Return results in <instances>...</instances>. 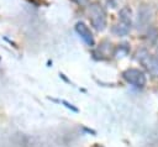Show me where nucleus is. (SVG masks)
<instances>
[{
  "instance_id": "nucleus-3",
  "label": "nucleus",
  "mask_w": 158,
  "mask_h": 147,
  "mask_svg": "<svg viewBox=\"0 0 158 147\" xmlns=\"http://www.w3.org/2000/svg\"><path fill=\"white\" fill-rule=\"evenodd\" d=\"M137 61L153 77H158V57L148 53L146 49H141L137 52Z\"/></svg>"
},
{
  "instance_id": "nucleus-5",
  "label": "nucleus",
  "mask_w": 158,
  "mask_h": 147,
  "mask_svg": "<svg viewBox=\"0 0 158 147\" xmlns=\"http://www.w3.org/2000/svg\"><path fill=\"white\" fill-rule=\"evenodd\" d=\"M75 31L80 36V38L88 44V46H94V37L90 31V28L84 23V22H77L75 25Z\"/></svg>"
},
{
  "instance_id": "nucleus-7",
  "label": "nucleus",
  "mask_w": 158,
  "mask_h": 147,
  "mask_svg": "<svg viewBox=\"0 0 158 147\" xmlns=\"http://www.w3.org/2000/svg\"><path fill=\"white\" fill-rule=\"evenodd\" d=\"M148 36H151V40H148L151 43H154L156 41H157V36H158V32H157V30L156 28H151L149 30V32H148Z\"/></svg>"
},
{
  "instance_id": "nucleus-6",
  "label": "nucleus",
  "mask_w": 158,
  "mask_h": 147,
  "mask_svg": "<svg viewBox=\"0 0 158 147\" xmlns=\"http://www.w3.org/2000/svg\"><path fill=\"white\" fill-rule=\"evenodd\" d=\"M149 19H151V12L148 11V9L142 7L141 10H138V27H139V25L147 23V21Z\"/></svg>"
},
{
  "instance_id": "nucleus-4",
  "label": "nucleus",
  "mask_w": 158,
  "mask_h": 147,
  "mask_svg": "<svg viewBox=\"0 0 158 147\" xmlns=\"http://www.w3.org/2000/svg\"><path fill=\"white\" fill-rule=\"evenodd\" d=\"M123 79L130 83L131 85L136 86V88H143L146 85V75L142 70L137 69V68H128L122 73Z\"/></svg>"
},
{
  "instance_id": "nucleus-2",
  "label": "nucleus",
  "mask_w": 158,
  "mask_h": 147,
  "mask_svg": "<svg viewBox=\"0 0 158 147\" xmlns=\"http://www.w3.org/2000/svg\"><path fill=\"white\" fill-rule=\"evenodd\" d=\"M132 12L131 9H128L127 6L122 7L118 12V22L114 26L112 32L117 36H125L130 32L131 30V25H132Z\"/></svg>"
},
{
  "instance_id": "nucleus-1",
  "label": "nucleus",
  "mask_w": 158,
  "mask_h": 147,
  "mask_svg": "<svg viewBox=\"0 0 158 147\" xmlns=\"http://www.w3.org/2000/svg\"><path fill=\"white\" fill-rule=\"evenodd\" d=\"M89 20L91 22V26L96 31H102L106 27V14L100 4H90L88 7Z\"/></svg>"
},
{
  "instance_id": "nucleus-8",
  "label": "nucleus",
  "mask_w": 158,
  "mask_h": 147,
  "mask_svg": "<svg viewBox=\"0 0 158 147\" xmlns=\"http://www.w3.org/2000/svg\"><path fill=\"white\" fill-rule=\"evenodd\" d=\"M62 104H64V105H65V106H67L68 109H70V110H73L74 112H78V109H77L75 106H73L72 104H69L68 101H65V100H62Z\"/></svg>"
}]
</instances>
